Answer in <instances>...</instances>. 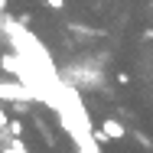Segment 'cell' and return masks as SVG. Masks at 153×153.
<instances>
[{"label": "cell", "mask_w": 153, "mask_h": 153, "mask_svg": "<svg viewBox=\"0 0 153 153\" xmlns=\"http://www.w3.org/2000/svg\"><path fill=\"white\" fill-rule=\"evenodd\" d=\"M3 124H7V117H3V111H0V127H3Z\"/></svg>", "instance_id": "obj_3"}, {"label": "cell", "mask_w": 153, "mask_h": 153, "mask_svg": "<svg viewBox=\"0 0 153 153\" xmlns=\"http://www.w3.org/2000/svg\"><path fill=\"white\" fill-rule=\"evenodd\" d=\"M150 7H153V0H150Z\"/></svg>", "instance_id": "obj_5"}, {"label": "cell", "mask_w": 153, "mask_h": 153, "mask_svg": "<svg viewBox=\"0 0 153 153\" xmlns=\"http://www.w3.org/2000/svg\"><path fill=\"white\" fill-rule=\"evenodd\" d=\"M121 137H127V130H124L117 121H104V124H101V130L94 134V140H98V143H108V140H121Z\"/></svg>", "instance_id": "obj_1"}, {"label": "cell", "mask_w": 153, "mask_h": 153, "mask_svg": "<svg viewBox=\"0 0 153 153\" xmlns=\"http://www.w3.org/2000/svg\"><path fill=\"white\" fill-rule=\"evenodd\" d=\"M42 3H46V7H52V10H62V7H65V0H42Z\"/></svg>", "instance_id": "obj_2"}, {"label": "cell", "mask_w": 153, "mask_h": 153, "mask_svg": "<svg viewBox=\"0 0 153 153\" xmlns=\"http://www.w3.org/2000/svg\"><path fill=\"white\" fill-rule=\"evenodd\" d=\"M147 39H153V30H147Z\"/></svg>", "instance_id": "obj_4"}]
</instances>
